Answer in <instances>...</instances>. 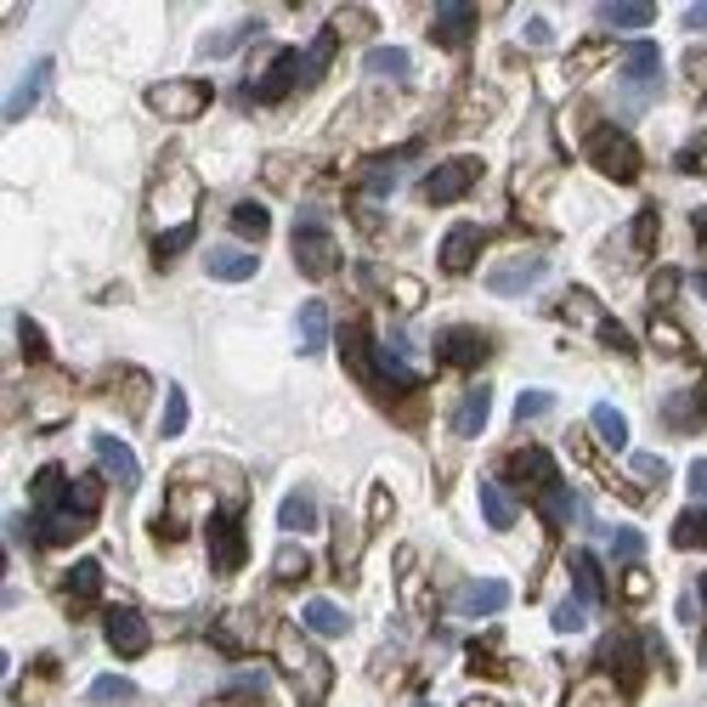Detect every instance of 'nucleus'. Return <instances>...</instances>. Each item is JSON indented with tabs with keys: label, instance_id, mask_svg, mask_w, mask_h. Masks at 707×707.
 <instances>
[{
	"label": "nucleus",
	"instance_id": "obj_2",
	"mask_svg": "<svg viewBox=\"0 0 707 707\" xmlns=\"http://www.w3.org/2000/svg\"><path fill=\"white\" fill-rule=\"evenodd\" d=\"M210 85L205 80H164V85H153L148 91V108L159 114V119H198L210 108Z\"/></svg>",
	"mask_w": 707,
	"mask_h": 707
},
{
	"label": "nucleus",
	"instance_id": "obj_15",
	"mask_svg": "<svg viewBox=\"0 0 707 707\" xmlns=\"http://www.w3.org/2000/svg\"><path fill=\"white\" fill-rule=\"evenodd\" d=\"M91 448H96V464H103L119 487H137V482H142V464H137V453H130L119 436H96Z\"/></svg>",
	"mask_w": 707,
	"mask_h": 707
},
{
	"label": "nucleus",
	"instance_id": "obj_29",
	"mask_svg": "<svg viewBox=\"0 0 707 707\" xmlns=\"http://www.w3.org/2000/svg\"><path fill=\"white\" fill-rule=\"evenodd\" d=\"M85 702H96V707H125V702H137V685L119 680V673H103V680H91Z\"/></svg>",
	"mask_w": 707,
	"mask_h": 707
},
{
	"label": "nucleus",
	"instance_id": "obj_11",
	"mask_svg": "<svg viewBox=\"0 0 707 707\" xmlns=\"http://www.w3.org/2000/svg\"><path fill=\"white\" fill-rule=\"evenodd\" d=\"M503 605H510V583H498V578H476V583H464L453 594L459 617H492V612H503Z\"/></svg>",
	"mask_w": 707,
	"mask_h": 707
},
{
	"label": "nucleus",
	"instance_id": "obj_32",
	"mask_svg": "<svg viewBox=\"0 0 707 707\" xmlns=\"http://www.w3.org/2000/svg\"><path fill=\"white\" fill-rule=\"evenodd\" d=\"M673 544H680V549H707V510H702V503L673 521Z\"/></svg>",
	"mask_w": 707,
	"mask_h": 707
},
{
	"label": "nucleus",
	"instance_id": "obj_10",
	"mask_svg": "<svg viewBox=\"0 0 707 707\" xmlns=\"http://www.w3.org/2000/svg\"><path fill=\"white\" fill-rule=\"evenodd\" d=\"M294 85H306V80H300V51L283 46L273 62H266V74L255 80V103H283Z\"/></svg>",
	"mask_w": 707,
	"mask_h": 707
},
{
	"label": "nucleus",
	"instance_id": "obj_20",
	"mask_svg": "<svg viewBox=\"0 0 707 707\" xmlns=\"http://www.w3.org/2000/svg\"><path fill=\"white\" fill-rule=\"evenodd\" d=\"M278 657H283V668H294V673H300V680H306V685H317V691H323L328 668H323V662H317V657H312L306 646H300V634H294V628H283V634H278Z\"/></svg>",
	"mask_w": 707,
	"mask_h": 707
},
{
	"label": "nucleus",
	"instance_id": "obj_16",
	"mask_svg": "<svg viewBox=\"0 0 707 707\" xmlns=\"http://www.w3.org/2000/svg\"><path fill=\"white\" fill-rule=\"evenodd\" d=\"M470 28H476V12H470L464 0H442V7H436V23H430V40L436 46H464Z\"/></svg>",
	"mask_w": 707,
	"mask_h": 707
},
{
	"label": "nucleus",
	"instance_id": "obj_25",
	"mask_svg": "<svg viewBox=\"0 0 707 707\" xmlns=\"http://www.w3.org/2000/svg\"><path fill=\"white\" fill-rule=\"evenodd\" d=\"M657 7L651 0H612V7H600V23H612V28H651Z\"/></svg>",
	"mask_w": 707,
	"mask_h": 707
},
{
	"label": "nucleus",
	"instance_id": "obj_58",
	"mask_svg": "<svg viewBox=\"0 0 707 707\" xmlns=\"http://www.w3.org/2000/svg\"><path fill=\"white\" fill-rule=\"evenodd\" d=\"M696 600H702V605H707V571H702V583H696Z\"/></svg>",
	"mask_w": 707,
	"mask_h": 707
},
{
	"label": "nucleus",
	"instance_id": "obj_21",
	"mask_svg": "<svg viewBox=\"0 0 707 707\" xmlns=\"http://www.w3.org/2000/svg\"><path fill=\"white\" fill-rule=\"evenodd\" d=\"M205 266H210V278H221V283H250L260 273V260L250 250H210Z\"/></svg>",
	"mask_w": 707,
	"mask_h": 707
},
{
	"label": "nucleus",
	"instance_id": "obj_53",
	"mask_svg": "<svg viewBox=\"0 0 707 707\" xmlns=\"http://www.w3.org/2000/svg\"><path fill=\"white\" fill-rule=\"evenodd\" d=\"M526 40H532V46H549V23L532 18V23H526Z\"/></svg>",
	"mask_w": 707,
	"mask_h": 707
},
{
	"label": "nucleus",
	"instance_id": "obj_17",
	"mask_svg": "<svg viewBox=\"0 0 707 707\" xmlns=\"http://www.w3.org/2000/svg\"><path fill=\"white\" fill-rule=\"evenodd\" d=\"M96 510H103V476H80V482H69V498L57 503V515H69V521H80V526H91Z\"/></svg>",
	"mask_w": 707,
	"mask_h": 707
},
{
	"label": "nucleus",
	"instance_id": "obj_40",
	"mask_svg": "<svg viewBox=\"0 0 707 707\" xmlns=\"http://www.w3.org/2000/svg\"><path fill=\"white\" fill-rule=\"evenodd\" d=\"M560 312H566V317H571V323H594V328H600V317H605V312H600V306H594V300H589V294H583V289H571V294H566V300H560Z\"/></svg>",
	"mask_w": 707,
	"mask_h": 707
},
{
	"label": "nucleus",
	"instance_id": "obj_1",
	"mask_svg": "<svg viewBox=\"0 0 707 707\" xmlns=\"http://www.w3.org/2000/svg\"><path fill=\"white\" fill-rule=\"evenodd\" d=\"M583 148H589V164L605 182H634L639 176V148L623 125H594Z\"/></svg>",
	"mask_w": 707,
	"mask_h": 707
},
{
	"label": "nucleus",
	"instance_id": "obj_5",
	"mask_svg": "<svg viewBox=\"0 0 707 707\" xmlns=\"http://www.w3.org/2000/svg\"><path fill=\"white\" fill-rule=\"evenodd\" d=\"M600 668H612V680L623 691H639V680H646V639L634 634H612L600 646Z\"/></svg>",
	"mask_w": 707,
	"mask_h": 707
},
{
	"label": "nucleus",
	"instance_id": "obj_43",
	"mask_svg": "<svg viewBox=\"0 0 707 707\" xmlns=\"http://www.w3.org/2000/svg\"><path fill=\"white\" fill-rule=\"evenodd\" d=\"M612 549H617V555H623V560L634 566L639 555H646V537H639L634 526H617V532H612Z\"/></svg>",
	"mask_w": 707,
	"mask_h": 707
},
{
	"label": "nucleus",
	"instance_id": "obj_41",
	"mask_svg": "<svg viewBox=\"0 0 707 707\" xmlns=\"http://www.w3.org/2000/svg\"><path fill=\"white\" fill-rule=\"evenodd\" d=\"M391 300H396L402 312H419L425 306V283L419 278H391Z\"/></svg>",
	"mask_w": 707,
	"mask_h": 707
},
{
	"label": "nucleus",
	"instance_id": "obj_33",
	"mask_svg": "<svg viewBox=\"0 0 707 707\" xmlns=\"http://www.w3.org/2000/svg\"><path fill=\"white\" fill-rule=\"evenodd\" d=\"M594 436H600V442L612 448V453H623V448H628V425H623V414H617V408H605V402L594 408Z\"/></svg>",
	"mask_w": 707,
	"mask_h": 707
},
{
	"label": "nucleus",
	"instance_id": "obj_45",
	"mask_svg": "<svg viewBox=\"0 0 707 707\" xmlns=\"http://www.w3.org/2000/svg\"><path fill=\"white\" fill-rule=\"evenodd\" d=\"M555 408V396L549 391H521V402H515V414L521 419H537V414H549Z\"/></svg>",
	"mask_w": 707,
	"mask_h": 707
},
{
	"label": "nucleus",
	"instance_id": "obj_39",
	"mask_svg": "<svg viewBox=\"0 0 707 707\" xmlns=\"http://www.w3.org/2000/svg\"><path fill=\"white\" fill-rule=\"evenodd\" d=\"M159 430H164V436H182V430H187V396H182V385H171V396H164Z\"/></svg>",
	"mask_w": 707,
	"mask_h": 707
},
{
	"label": "nucleus",
	"instance_id": "obj_56",
	"mask_svg": "<svg viewBox=\"0 0 707 707\" xmlns=\"http://www.w3.org/2000/svg\"><path fill=\"white\" fill-rule=\"evenodd\" d=\"M685 28H707V7H691L685 12Z\"/></svg>",
	"mask_w": 707,
	"mask_h": 707
},
{
	"label": "nucleus",
	"instance_id": "obj_28",
	"mask_svg": "<svg viewBox=\"0 0 707 707\" xmlns=\"http://www.w3.org/2000/svg\"><path fill=\"white\" fill-rule=\"evenodd\" d=\"M482 515H487V526L510 532V526H515V498L503 492L498 482H487V487H482Z\"/></svg>",
	"mask_w": 707,
	"mask_h": 707
},
{
	"label": "nucleus",
	"instance_id": "obj_22",
	"mask_svg": "<svg viewBox=\"0 0 707 707\" xmlns=\"http://www.w3.org/2000/svg\"><path fill=\"white\" fill-rule=\"evenodd\" d=\"M662 419H668V430H702V425H707V391H685V396H668Z\"/></svg>",
	"mask_w": 707,
	"mask_h": 707
},
{
	"label": "nucleus",
	"instance_id": "obj_14",
	"mask_svg": "<svg viewBox=\"0 0 707 707\" xmlns=\"http://www.w3.org/2000/svg\"><path fill=\"white\" fill-rule=\"evenodd\" d=\"M482 244H487V232L482 227H453L448 239H442V273H470L476 266V255H482Z\"/></svg>",
	"mask_w": 707,
	"mask_h": 707
},
{
	"label": "nucleus",
	"instance_id": "obj_9",
	"mask_svg": "<svg viewBox=\"0 0 707 707\" xmlns=\"http://www.w3.org/2000/svg\"><path fill=\"white\" fill-rule=\"evenodd\" d=\"M103 628H108V646L119 657H142L148 651V623H142V612H130V605H108Z\"/></svg>",
	"mask_w": 707,
	"mask_h": 707
},
{
	"label": "nucleus",
	"instance_id": "obj_6",
	"mask_svg": "<svg viewBox=\"0 0 707 707\" xmlns=\"http://www.w3.org/2000/svg\"><path fill=\"white\" fill-rule=\"evenodd\" d=\"M476 182H482V159H448L425 176V198L430 205H453V198H464Z\"/></svg>",
	"mask_w": 707,
	"mask_h": 707
},
{
	"label": "nucleus",
	"instance_id": "obj_7",
	"mask_svg": "<svg viewBox=\"0 0 707 707\" xmlns=\"http://www.w3.org/2000/svg\"><path fill=\"white\" fill-rule=\"evenodd\" d=\"M244 526H239V515H232V510H216L210 515V566L221 571V578H227V571H239L244 566Z\"/></svg>",
	"mask_w": 707,
	"mask_h": 707
},
{
	"label": "nucleus",
	"instance_id": "obj_19",
	"mask_svg": "<svg viewBox=\"0 0 707 707\" xmlns=\"http://www.w3.org/2000/svg\"><path fill=\"white\" fill-rule=\"evenodd\" d=\"M46 85H51V57H40V62H35V69H28V74L18 80V91L7 96V119L18 125V119H23L28 108H35V103H40V91H46Z\"/></svg>",
	"mask_w": 707,
	"mask_h": 707
},
{
	"label": "nucleus",
	"instance_id": "obj_23",
	"mask_svg": "<svg viewBox=\"0 0 707 707\" xmlns=\"http://www.w3.org/2000/svg\"><path fill=\"white\" fill-rule=\"evenodd\" d=\"M294 328H300V351H323L328 346V306L323 300H306V306H300V317H294Z\"/></svg>",
	"mask_w": 707,
	"mask_h": 707
},
{
	"label": "nucleus",
	"instance_id": "obj_3",
	"mask_svg": "<svg viewBox=\"0 0 707 707\" xmlns=\"http://www.w3.org/2000/svg\"><path fill=\"white\" fill-rule=\"evenodd\" d=\"M294 266L306 278H328L334 266H340V244H334L317 221H300L294 227Z\"/></svg>",
	"mask_w": 707,
	"mask_h": 707
},
{
	"label": "nucleus",
	"instance_id": "obj_42",
	"mask_svg": "<svg viewBox=\"0 0 707 707\" xmlns=\"http://www.w3.org/2000/svg\"><path fill=\"white\" fill-rule=\"evenodd\" d=\"M544 510H549V521L566 526V521H578V498H571L566 487H549V492H544Z\"/></svg>",
	"mask_w": 707,
	"mask_h": 707
},
{
	"label": "nucleus",
	"instance_id": "obj_49",
	"mask_svg": "<svg viewBox=\"0 0 707 707\" xmlns=\"http://www.w3.org/2000/svg\"><path fill=\"white\" fill-rule=\"evenodd\" d=\"M651 244H657V216L646 210V216L634 221V250H651Z\"/></svg>",
	"mask_w": 707,
	"mask_h": 707
},
{
	"label": "nucleus",
	"instance_id": "obj_13",
	"mask_svg": "<svg viewBox=\"0 0 707 707\" xmlns=\"http://www.w3.org/2000/svg\"><path fill=\"white\" fill-rule=\"evenodd\" d=\"M368 380H380L385 391H414V385H419L414 362L402 357L396 346H374V357H368Z\"/></svg>",
	"mask_w": 707,
	"mask_h": 707
},
{
	"label": "nucleus",
	"instance_id": "obj_31",
	"mask_svg": "<svg viewBox=\"0 0 707 707\" xmlns=\"http://www.w3.org/2000/svg\"><path fill=\"white\" fill-rule=\"evenodd\" d=\"M232 232H239V239H266V232H273V216H266L255 198H244V205H232Z\"/></svg>",
	"mask_w": 707,
	"mask_h": 707
},
{
	"label": "nucleus",
	"instance_id": "obj_51",
	"mask_svg": "<svg viewBox=\"0 0 707 707\" xmlns=\"http://www.w3.org/2000/svg\"><path fill=\"white\" fill-rule=\"evenodd\" d=\"M368 521H374V526H380V521H391V492H385V487H374V503H368Z\"/></svg>",
	"mask_w": 707,
	"mask_h": 707
},
{
	"label": "nucleus",
	"instance_id": "obj_36",
	"mask_svg": "<svg viewBox=\"0 0 707 707\" xmlns=\"http://www.w3.org/2000/svg\"><path fill=\"white\" fill-rule=\"evenodd\" d=\"M306 571H312V555L300 549V544H283V549H278V560H273V578H278V583H300Z\"/></svg>",
	"mask_w": 707,
	"mask_h": 707
},
{
	"label": "nucleus",
	"instance_id": "obj_47",
	"mask_svg": "<svg viewBox=\"0 0 707 707\" xmlns=\"http://www.w3.org/2000/svg\"><path fill=\"white\" fill-rule=\"evenodd\" d=\"M634 476L646 482V487H657V482L668 476V470H662V459H651V453H634Z\"/></svg>",
	"mask_w": 707,
	"mask_h": 707
},
{
	"label": "nucleus",
	"instance_id": "obj_38",
	"mask_svg": "<svg viewBox=\"0 0 707 707\" xmlns=\"http://www.w3.org/2000/svg\"><path fill=\"white\" fill-rule=\"evenodd\" d=\"M651 346H657V351H668V357H691V340H685V334L673 328L668 317H657V323H651Z\"/></svg>",
	"mask_w": 707,
	"mask_h": 707
},
{
	"label": "nucleus",
	"instance_id": "obj_52",
	"mask_svg": "<svg viewBox=\"0 0 707 707\" xmlns=\"http://www.w3.org/2000/svg\"><path fill=\"white\" fill-rule=\"evenodd\" d=\"M691 492L707 503V459H696V464H691Z\"/></svg>",
	"mask_w": 707,
	"mask_h": 707
},
{
	"label": "nucleus",
	"instance_id": "obj_12",
	"mask_svg": "<svg viewBox=\"0 0 707 707\" xmlns=\"http://www.w3.org/2000/svg\"><path fill=\"white\" fill-rule=\"evenodd\" d=\"M537 278H544V255H515V260H498L487 273V289L492 294H526Z\"/></svg>",
	"mask_w": 707,
	"mask_h": 707
},
{
	"label": "nucleus",
	"instance_id": "obj_44",
	"mask_svg": "<svg viewBox=\"0 0 707 707\" xmlns=\"http://www.w3.org/2000/svg\"><path fill=\"white\" fill-rule=\"evenodd\" d=\"M193 244V227H171V232H159V244H153V255L159 260H171L176 250H187Z\"/></svg>",
	"mask_w": 707,
	"mask_h": 707
},
{
	"label": "nucleus",
	"instance_id": "obj_30",
	"mask_svg": "<svg viewBox=\"0 0 707 707\" xmlns=\"http://www.w3.org/2000/svg\"><path fill=\"white\" fill-rule=\"evenodd\" d=\"M362 69L368 74H385V80H408V51L402 46H374L362 57Z\"/></svg>",
	"mask_w": 707,
	"mask_h": 707
},
{
	"label": "nucleus",
	"instance_id": "obj_34",
	"mask_svg": "<svg viewBox=\"0 0 707 707\" xmlns=\"http://www.w3.org/2000/svg\"><path fill=\"white\" fill-rule=\"evenodd\" d=\"M278 521H283L289 532H312V526H317V503H312L306 492H289L283 510H278Z\"/></svg>",
	"mask_w": 707,
	"mask_h": 707
},
{
	"label": "nucleus",
	"instance_id": "obj_55",
	"mask_svg": "<svg viewBox=\"0 0 707 707\" xmlns=\"http://www.w3.org/2000/svg\"><path fill=\"white\" fill-rule=\"evenodd\" d=\"M673 289H680V278H673V273H662V278H657V289H651V294H657V300H668V294H673Z\"/></svg>",
	"mask_w": 707,
	"mask_h": 707
},
{
	"label": "nucleus",
	"instance_id": "obj_59",
	"mask_svg": "<svg viewBox=\"0 0 707 707\" xmlns=\"http://www.w3.org/2000/svg\"><path fill=\"white\" fill-rule=\"evenodd\" d=\"M464 707H492V702H464Z\"/></svg>",
	"mask_w": 707,
	"mask_h": 707
},
{
	"label": "nucleus",
	"instance_id": "obj_24",
	"mask_svg": "<svg viewBox=\"0 0 707 707\" xmlns=\"http://www.w3.org/2000/svg\"><path fill=\"white\" fill-rule=\"evenodd\" d=\"M487 408H492V391L476 385V391H470L459 408H453V430H459V436H482V430H487Z\"/></svg>",
	"mask_w": 707,
	"mask_h": 707
},
{
	"label": "nucleus",
	"instance_id": "obj_35",
	"mask_svg": "<svg viewBox=\"0 0 707 707\" xmlns=\"http://www.w3.org/2000/svg\"><path fill=\"white\" fill-rule=\"evenodd\" d=\"M62 589H69V600H96V589H103V566H96V560H80L69 578H62Z\"/></svg>",
	"mask_w": 707,
	"mask_h": 707
},
{
	"label": "nucleus",
	"instance_id": "obj_18",
	"mask_svg": "<svg viewBox=\"0 0 707 707\" xmlns=\"http://www.w3.org/2000/svg\"><path fill=\"white\" fill-rule=\"evenodd\" d=\"M623 80H628V91H651L662 80V51L651 40H634L623 57Z\"/></svg>",
	"mask_w": 707,
	"mask_h": 707
},
{
	"label": "nucleus",
	"instance_id": "obj_48",
	"mask_svg": "<svg viewBox=\"0 0 707 707\" xmlns=\"http://www.w3.org/2000/svg\"><path fill=\"white\" fill-rule=\"evenodd\" d=\"M623 594H628V600H651V578H646V571H639V566H628Z\"/></svg>",
	"mask_w": 707,
	"mask_h": 707
},
{
	"label": "nucleus",
	"instance_id": "obj_8",
	"mask_svg": "<svg viewBox=\"0 0 707 707\" xmlns=\"http://www.w3.org/2000/svg\"><path fill=\"white\" fill-rule=\"evenodd\" d=\"M436 357H442L448 368H482L492 357V340L482 328H442V340H436Z\"/></svg>",
	"mask_w": 707,
	"mask_h": 707
},
{
	"label": "nucleus",
	"instance_id": "obj_46",
	"mask_svg": "<svg viewBox=\"0 0 707 707\" xmlns=\"http://www.w3.org/2000/svg\"><path fill=\"white\" fill-rule=\"evenodd\" d=\"M555 628H560V634H578V628H583V600H560V605H555Z\"/></svg>",
	"mask_w": 707,
	"mask_h": 707
},
{
	"label": "nucleus",
	"instance_id": "obj_57",
	"mask_svg": "<svg viewBox=\"0 0 707 707\" xmlns=\"http://www.w3.org/2000/svg\"><path fill=\"white\" fill-rule=\"evenodd\" d=\"M696 232H702V239H707V205L696 210Z\"/></svg>",
	"mask_w": 707,
	"mask_h": 707
},
{
	"label": "nucleus",
	"instance_id": "obj_4",
	"mask_svg": "<svg viewBox=\"0 0 707 707\" xmlns=\"http://www.w3.org/2000/svg\"><path fill=\"white\" fill-rule=\"evenodd\" d=\"M503 482H510V487H532V492L560 487L555 453H544V448H515L510 459H503Z\"/></svg>",
	"mask_w": 707,
	"mask_h": 707
},
{
	"label": "nucleus",
	"instance_id": "obj_50",
	"mask_svg": "<svg viewBox=\"0 0 707 707\" xmlns=\"http://www.w3.org/2000/svg\"><path fill=\"white\" fill-rule=\"evenodd\" d=\"M600 340L612 346V351H634V340H628V334H623V328H617L612 317H600Z\"/></svg>",
	"mask_w": 707,
	"mask_h": 707
},
{
	"label": "nucleus",
	"instance_id": "obj_37",
	"mask_svg": "<svg viewBox=\"0 0 707 707\" xmlns=\"http://www.w3.org/2000/svg\"><path fill=\"white\" fill-rule=\"evenodd\" d=\"M18 346H23V362H46L51 351H46V334H40V323L35 317H18Z\"/></svg>",
	"mask_w": 707,
	"mask_h": 707
},
{
	"label": "nucleus",
	"instance_id": "obj_54",
	"mask_svg": "<svg viewBox=\"0 0 707 707\" xmlns=\"http://www.w3.org/2000/svg\"><path fill=\"white\" fill-rule=\"evenodd\" d=\"M696 617H702V600L685 594V600H680V623H696Z\"/></svg>",
	"mask_w": 707,
	"mask_h": 707
},
{
	"label": "nucleus",
	"instance_id": "obj_27",
	"mask_svg": "<svg viewBox=\"0 0 707 707\" xmlns=\"http://www.w3.org/2000/svg\"><path fill=\"white\" fill-rule=\"evenodd\" d=\"M306 628L323 634V639H340V634L351 628V617H346L334 600H312V605H306Z\"/></svg>",
	"mask_w": 707,
	"mask_h": 707
},
{
	"label": "nucleus",
	"instance_id": "obj_26",
	"mask_svg": "<svg viewBox=\"0 0 707 707\" xmlns=\"http://www.w3.org/2000/svg\"><path fill=\"white\" fill-rule=\"evenodd\" d=\"M571 583H578V600L583 605H600L605 600V578H600V560L583 549V555H571Z\"/></svg>",
	"mask_w": 707,
	"mask_h": 707
}]
</instances>
